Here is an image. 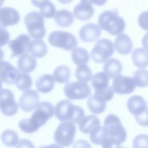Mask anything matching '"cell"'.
<instances>
[{"mask_svg": "<svg viewBox=\"0 0 148 148\" xmlns=\"http://www.w3.org/2000/svg\"><path fill=\"white\" fill-rule=\"evenodd\" d=\"M127 106L130 112L135 116L140 114L147 109L145 99L137 95H133L128 99Z\"/></svg>", "mask_w": 148, "mask_h": 148, "instance_id": "e0dca14e", "label": "cell"}, {"mask_svg": "<svg viewBox=\"0 0 148 148\" xmlns=\"http://www.w3.org/2000/svg\"><path fill=\"white\" fill-rule=\"evenodd\" d=\"M48 41L53 47L66 51H72L77 45V40L73 34L62 31H54L51 32L48 36Z\"/></svg>", "mask_w": 148, "mask_h": 148, "instance_id": "8992f818", "label": "cell"}, {"mask_svg": "<svg viewBox=\"0 0 148 148\" xmlns=\"http://www.w3.org/2000/svg\"><path fill=\"white\" fill-rule=\"evenodd\" d=\"M142 43L143 47L146 50H148V32L145 34L143 36Z\"/></svg>", "mask_w": 148, "mask_h": 148, "instance_id": "bcb514c9", "label": "cell"}, {"mask_svg": "<svg viewBox=\"0 0 148 148\" xmlns=\"http://www.w3.org/2000/svg\"><path fill=\"white\" fill-rule=\"evenodd\" d=\"M134 64L138 68H146L148 66V51L143 48H136L131 55Z\"/></svg>", "mask_w": 148, "mask_h": 148, "instance_id": "4316f807", "label": "cell"}, {"mask_svg": "<svg viewBox=\"0 0 148 148\" xmlns=\"http://www.w3.org/2000/svg\"><path fill=\"white\" fill-rule=\"evenodd\" d=\"M109 76L103 72L96 73L92 75L91 84L95 91H99L106 88L109 86Z\"/></svg>", "mask_w": 148, "mask_h": 148, "instance_id": "83f0119b", "label": "cell"}, {"mask_svg": "<svg viewBox=\"0 0 148 148\" xmlns=\"http://www.w3.org/2000/svg\"><path fill=\"white\" fill-rule=\"evenodd\" d=\"M47 1H49V0H31L32 5L37 8H40Z\"/></svg>", "mask_w": 148, "mask_h": 148, "instance_id": "f6af8a7d", "label": "cell"}, {"mask_svg": "<svg viewBox=\"0 0 148 148\" xmlns=\"http://www.w3.org/2000/svg\"><path fill=\"white\" fill-rule=\"evenodd\" d=\"M95 94L101 97L106 102L111 100L114 95V91L113 88L110 86H108L106 88L99 91H95Z\"/></svg>", "mask_w": 148, "mask_h": 148, "instance_id": "74e56055", "label": "cell"}, {"mask_svg": "<svg viewBox=\"0 0 148 148\" xmlns=\"http://www.w3.org/2000/svg\"><path fill=\"white\" fill-rule=\"evenodd\" d=\"M36 67L35 58L26 53L20 56L17 61V68L22 73H29L34 71Z\"/></svg>", "mask_w": 148, "mask_h": 148, "instance_id": "44dd1931", "label": "cell"}, {"mask_svg": "<svg viewBox=\"0 0 148 148\" xmlns=\"http://www.w3.org/2000/svg\"><path fill=\"white\" fill-rule=\"evenodd\" d=\"M121 148H127V147H121Z\"/></svg>", "mask_w": 148, "mask_h": 148, "instance_id": "f5cc1de1", "label": "cell"}, {"mask_svg": "<svg viewBox=\"0 0 148 148\" xmlns=\"http://www.w3.org/2000/svg\"><path fill=\"white\" fill-rule=\"evenodd\" d=\"M58 1L62 4H68L71 3L73 0H58Z\"/></svg>", "mask_w": 148, "mask_h": 148, "instance_id": "c3c4849f", "label": "cell"}, {"mask_svg": "<svg viewBox=\"0 0 148 148\" xmlns=\"http://www.w3.org/2000/svg\"><path fill=\"white\" fill-rule=\"evenodd\" d=\"M3 57H4V52L3 50L0 48V62L2 61Z\"/></svg>", "mask_w": 148, "mask_h": 148, "instance_id": "681fc988", "label": "cell"}, {"mask_svg": "<svg viewBox=\"0 0 148 148\" xmlns=\"http://www.w3.org/2000/svg\"><path fill=\"white\" fill-rule=\"evenodd\" d=\"M2 86V81H1V80L0 79V90H1Z\"/></svg>", "mask_w": 148, "mask_h": 148, "instance_id": "816d5d0a", "label": "cell"}, {"mask_svg": "<svg viewBox=\"0 0 148 148\" xmlns=\"http://www.w3.org/2000/svg\"><path fill=\"white\" fill-rule=\"evenodd\" d=\"M73 16L80 21H86L90 19L94 15L93 6L86 2H80L76 5L73 9Z\"/></svg>", "mask_w": 148, "mask_h": 148, "instance_id": "d6986e66", "label": "cell"}, {"mask_svg": "<svg viewBox=\"0 0 148 148\" xmlns=\"http://www.w3.org/2000/svg\"><path fill=\"white\" fill-rule=\"evenodd\" d=\"M54 79L50 74H44L39 76L35 82L37 90L41 93H48L54 87Z\"/></svg>", "mask_w": 148, "mask_h": 148, "instance_id": "7402d4cb", "label": "cell"}, {"mask_svg": "<svg viewBox=\"0 0 148 148\" xmlns=\"http://www.w3.org/2000/svg\"><path fill=\"white\" fill-rule=\"evenodd\" d=\"M136 122L142 127H148V109L139 115L135 116Z\"/></svg>", "mask_w": 148, "mask_h": 148, "instance_id": "ab89813d", "label": "cell"}, {"mask_svg": "<svg viewBox=\"0 0 148 148\" xmlns=\"http://www.w3.org/2000/svg\"><path fill=\"white\" fill-rule=\"evenodd\" d=\"M24 24L29 36L34 39H40L46 34L43 17L38 12L32 11L28 13L24 17Z\"/></svg>", "mask_w": 148, "mask_h": 148, "instance_id": "277c9868", "label": "cell"}, {"mask_svg": "<svg viewBox=\"0 0 148 148\" xmlns=\"http://www.w3.org/2000/svg\"><path fill=\"white\" fill-rule=\"evenodd\" d=\"M31 42L29 36L26 34H21L16 39L11 40L9 42V47L12 51L10 58L27 53Z\"/></svg>", "mask_w": 148, "mask_h": 148, "instance_id": "8fae6325", "label": "cell"}, {"mask_svg": "<svg viewBox=\"0 0 148 148\" xmlns=\"http://www.w3.org/2000/svg\"><path fill=\"white\" fill-rule=\"evenodd\" d=\"M18 106L14 100V97L12 90L3 88L0 90V109L3 114L12 116L16 114Z\"/></svg>", "mask_w": 148, "mask_h": 148, "instance_id": "30bf717a", "label": "cell"}, {"mask_svg": "<svg viewBox=\"0 0 148 148\" xmlns=\"http://www.w3.org/2000/svg\"><path fill=\"white\" fill-rule=\"evenodd\" d=\"M114 53L113 42L108 39L98 40L90 53L91 59L97 63L105 62Z\"/></svg>", "mask_w": 148, "mask_h": 148, "instance_id": "ba28073f", "label": "cell"}, {"mask_svg": "<svg viewBox=\"0 0 148 148\" xmlns=\"http://www.w3.org/2000/svg\"><path fill=\"white\" fill-rule=\"evenodd\" d=\"M114 46L117 53L120 54L127 55L131 52L133 44L129 36L124 34H121L115 39Z\"/></svg>", "mask_w": 148, "mask_h": 148, "instance_id": "ac0fdd59", "label": "cell"}, {"mask_svg": "<svg viewBox=\"0 0 148 148\" xmlns=\"http://www.w3.org/2000/svg\"><path fill=\"white\" fill-rule=\"evenodd\" d=\"M1 138L2 143L8 147L16 146L19 140L17 134L13 130H6L3 131Z\"/></svg>", "mask_w": 148, "mask_h": 148, "instance_id": "4dcf8cb0", "label": "cell"}, {"mask_svg": "<svg viewBox=\"0 0 148 148\" xmlns=\"http://www.w3.org/2000/svg\"><path fill=\"white\" fill-rule=\"evenodd\" d=\"M103 124L109 138L121 144L126 140L127 132L117 116L113 114H108L105 117Z\"/></svg>", "mask_w": 148, "mask_h": 148, "instance_id": "5b68a950", "label": "cell"}, {"mask_svg": "<svg viewBox=\"0 0 148 148\" xmlns=\"http://www.w3.org/2000/svg\"><path fill=\"white\" fill-rule=\"evenodd\" d=\"M138 23L143 30L148 31V11L143 12L139 14Z\"/></svg>", "mask_w": 148, "mask_h": 148, "instance_id": "f35d334b", "label": "cell"}, {"mask_svg": "<svg viewBox=\"0 0 148 148\" xmlns=\"http://www.w3.org/2000/svg\"><path fill=\"white\" fill-rule=\"evenodd\" d=\"M133 80L136 86L145 87L148 86V71L145 69L136 70L133 73Z\"/></svg>", "mask_w": 148, "mask_h": 148, "instance_id": "836d02e7", "label": "cell"}, {"mask_svg": "<svg viewBox=\"0 0 148 148\" xmlns=\"http://www.w3.org/2000/svg\"><path fill=\"white\" fill-rule=\"evenodd\" d=\"M72 61L77 65L86 64L89 61V53L87 50L82 47H75L72 50Z\"/></svg>", "mask_w": 148, "mask_h": 148, "instance_id": "f546056e", "label": "cell"}, {"mask_svg": "<svg viewBox=\"0 0 148 148\" xmlns=\"http://www.w3.org/2000/svg\"><path fill=\"white\" fill-rule=\"evenodd\" d=\"M81 2H86L90 4H95L97 6H102L107 1V0H80Z\"/></svg>", "mask_w": 148, "mask_h": 148, "instance_id": "ee69618b", "label": "cell"}, {"mask_svg": "<svg viewBox=\"0 0 148 148\" xmlns=\"http://www.w3.org/2000/svg\"><path fill=\"white\" fill-rule=\"evenodd\" d=\"M99 119L92 114L84 116L79 123V128L80 131L85 134H88L95 128L100 126Z\"/></svg>", "mask_w": 148, "mask_h": 148, "instance_id": "ffe728a7", "label": "cell"}, {"mask_svg": "<svg viewBox=\"0 0 148 148\" xmlns=\"http://www.w3.org/2000/svg\"><path fill=\"white\" fill-rule=\"evenodd\" d=\"M64 92L69 99H84L91 95V89L86 82H68L64 86Z\"/></svg>", "mask_w": 148, "mask_h": 148, "instance_id": "9c48e42d", "label": "cell"}, {"mask_svg": "<svg viewBox=\"0 0 148 148\" xmlns=\"http://www.w3.org/2000/svg\"><path fill=\"white\" fill-rule=\"evenodd\" d=\"M56 118L61 121H72L77 124L84 117V112L79 106L73 105L70 101H59L54 108Z\"/></svg>", "mask_w": 148, "mask_h": 148, "instance_id": "7a4b0ae2", "label": "cell"}, {"mask_svg": "<svg viewBox=\"0 0 148 148\" xmlns=\"http://www.w3.org/2000/svg\"><path fill=\"white\" fill-rule=\"evenodd\" d=\"M19 21L20 14L16 9L10 7L0 8V27L13 26Z\"/></svg>", "mask_w": 148, "mask_h": 148, "instance_id": "9a60e30c", "label": "cell"}, {"mask_svg": "<svg viewBox=\"0 0 148 148\" xmlns=\"http://www.w3.org/2000/svg\"><path fill=\"white\" fill-rule=\"evenodd\" d=\"M56 13L54 5L50 1H47L40 8V13L43 17L51 18L53 17Z\"/></svg>", "mask_w": 148, "mask_h": 148, "instance_id": "d590c367", "label": "cell"}, {"mask_svg": "<svg viewBox=\"0 0 148 148\" xmlns=\"http://www.w3.org/2000/svg\"><path fill=\"white\" fill-rule=\"evenodd\" d=\"M135 84L133 79L129 76L119 75L113 79L112 88L113 91L118 94H129L135 89Z\"/></svg>", "mask_w": 148, "mask_h": 148, "instance_id": "7c38bea8", "label": "cell"}, {"mask_svg": "<svg viewBox=\"0 0 148 148\" xmlns=\"http://www.w3.org/2000/svg\"><path fill=\"white\" fill-rule=\"evenodd\" d=\"M16 148H35V146L31 140L27 139H22L19 140Z\"/></svg>", "mask_w": 148, "mask_h": 148, "instance_id": "b9f144b4", "label": "cell"}, {"mask_svg": "<svg viewBox=\"0 0 148 148\" xmlns=\"http://www.w3.org/2000/svg\"><path fill=\"white\" fill-rule=\"evenodd\" d=\"M39 95L34 90L25 91L20 96L18 104L20 108L27 112L33 111L39 103Z\"/></svg>", "mask_w": 148, "mask_h": 148, "instance_id": "5bb4252c", "label": "cell"}, {"mask_svg": "<svg viewBox=\"0 0 148 148\" xmlns=\"http://www.w3.org/2000/svg\"><path fill=\"white\" fill-rule=\"evenodd\" d=\"M38 148H62L58 144H51L50 145H42Z\"/></svg>", "mask_w": 148, "mask_h": 148, "instance_id": "7dc6e473", "label": "cell"}, {"mask_svg": "<svg viewBox=\"0 0 148 148\" xmlns=\"http://www.w3.org/2000/svg\"><path fill=\"white\" fill-rule=\"evenodd\" d=\"M123 70V66L121 62L114 58L107 60L103 66V72L105 73L110 79H114L121 74Z\"/></svg>", "mask_w": 148, "mask_h": 148, "instance_id": "603a6c76", "label": "cell"}, {"mask_svg": "<svg viewBox=\"0 0 148 148\" xmlns=\"http://www.w3.org/2000/svg\"><path fill=\"white\" fill-rule=\"evenodd\" d=\"M107 131L105 127L99 126L93 130L90 134V140L95 145H101L103 140L107 137Z\"/></svg>", "mask_w": 148, "mask_h": 148, "instance_id": "d6a6232c", "label": "cell"}, {"mask_svg": "<svg viewBox=\"0 0 148 148\" xmlns=\"http://www.w3.org/2000/svg\"><path fill=\"white\" fill-rule=\"evenodd\" d=\"M72 148H92L90 143L84 139H79L76 141Z\"/></svg>", "mask_w": 148, "mask_h": 148, "instance_id": "7bdbcfd3", "label": "cell"}, {"mask_svg": "<svg viewBox=\"0 0 148 148\" xmlns=\"http://www.w3.org/2000/svg\"><path fill=\"white\" fill-rule=\"evenodd\" d=\"M76 127L72 121L61 123L54 133V139L56 142L63 147L69 146L74 141Z\"/></svg>", "mask_w": 148, "mask_h": 148, "instance_id": "52a82bcc", "label": "cell"}, {"mask_svg": "<svg viewBox=\"0 0 148 148\" xmlns=\"http://www.w3.org/2000/svg\"><path fill=\"white\" fill-rule=\"evenodd\" d=\"M28 52L34 58H42L47 53V46L43 40L34 39L29 45Z\"/></svg>", "mask_w": 148, "mask_h": 148, "instance_id": "cb8c5ba5", "label": "cell"}, {"mask_svg": "<svg viewBox=\"0 0 148 148\" xmlns=\"http://www.w3.org/2000/svg\"><path fill=\"white\" fill-rule=\"evenodd\" d=\"M54 106L49 102H39L29 119H24L18 123L20 129L25 133L32 134L45 125L54 115Z\"/></svg>", "mask_w": 148, "mask_h": 148, "instance_id": "6da1fadb", "label": "cell"}, {"mask_svg": "<svg viewBox=\"0 0 148 148\" xmlns=\"http://www.w3.org/2000/svg\"><path fill=\"white\" fill-rule=\"evenodd\" d=\"M133 148H148V135H136L132 142Z\"/></svg>", "mask_w": 148, "mask_h": 148, "instance_id": "8d00e7d4", "label": "cell"}, {"mask_svg": "<svg viewBox=\"0 0 148 148\" xmlns=\"http://www.w3.org/2000/svg\"><path fill=\"white\" fill-rule=\"evenodd\" d=\"M20 72L16 67L6 61L0 62V79L6 84H16Z\"/></svg>", "mask_w": 148, "mask_h": 148, "instance_id": "4fadbf2b", "label": "cell"}, {"mask_svg": "<svg viewBox=\"0 0 148 148\" xmlns=\"http://www.w3.org/2000/svg\"><path fill=\"white\" fill-rule=\"evenodd\" d=\"M32 85V79L29 75L20 72L17 81L16 83L17 88L20 91L29 90Z\"/></svg>", "mask_w": 148, "mask_h": 148, "instance_id": "e575fe53", "label": "cell"}, {"mask_svg": "<svg viewBox=\"0 0 148 148\" xmlns=\"http://www.w3.org/2000/svg\"><path fill=\"white\" fill-rule=\"evenodd\" d=\"M101 29L99 25L94 23L84 24L79 30L80 39L84 42H92L97 40L101 35Z\"/></svg>", "mask_w": 148, "mask_h": 148, "instance_id": "2e32d148", "label": "cell"}, {"mask_svg": "<svg viewBox=\"0 0 148 148\" xmlns=\"http://www.w3.org/2000/svg\"><path fill=\"white\" fill-rule=\"evenodd\" d=\"M10 39L9 32L5 28L0 27V47L5 46Z\"/></svg>", "mask_w": 148, "mask_h": 148, "instance_id": "60d3db41", "label": "cell"}, {"mask_svg": "<svg viewBox=\"0 0 148 148\" xmlns=\"http://www.w3.org/2000/svg\"><path fill=\"white\" fill-rule=\"evenodd\" d=\"M75 76L79 81L87 83L91 80L92 71L86 64L79 65L75 70Z\"/></svg>", "mask_w": 148, "mask_h": 148, "instance_id": "1f68e13d", "label": "cell"}, {"mask_svg": "<svg viewBox=\"0 0 148 148\" xmlns=\"http://www.w3.org/2000/svg\"><path fill=\"white\" fill-rule=\"evenodd\" d=\"M98 23L100 27L112 35L121 34L125 29L124 20L113 10H106L100 14Z\"/></svg>", "mask_w": 148, "mask_h": 148, "instance_id": "3957f363", "label": "cell"}, {"mask_svg": "<svg viewBox=\"0 0 148 148\" xmlns=\"http://www.w3.org/2000/svg\"><path fill=\"white\" fill-rule=\"evenodd\" d=\"M54 20L56 24L62 27H69L74 21V16L68 10L61 9L56 12Z\"/></svg>", "mask_w": 148, "mask_h": 148, "instance_id": "484cf974", "label": "cell"}, {"mask_svg": "<svg viewBox=\"0 0 148 148\" xmlns=\"http://www.w3.org/2000/svg\"><path fill=\"white\" fill-rule=\"evenodd\" d=\"M5 0H0V7L3 4Z\"/></svg>", "mask_w": 148, "mask_h": 148, "instance_id": "f907efd6", "label": "cell"}, {"mask_svg": "<svg viewBox=\"0 0 148 148\" xmlns=\"http://www.w3.org/2000/svg\"><path fill=\"white\" fill-rule=\"evenodd\" d=\"M87 104L90 111L94 114L103 113L106 106V101L95 94L89 97Z\"/></svg>", "mask_w": 148, "mask_h": 148, "instance_id": "d4e9b609", "label": "cell"}, {"mask_svg": "<svg viewBox=\"0 0 148 148\" xmlns=\"http://www.w3.org/2000/svg\"><path fill=\"white\" fill-rule=\"evenodd\" d=\"M71 69L65 65H61L56 67L53 72L54 81L58 83L68 82L71 77Z\"/></svg>", "mask_w": 148, "mask_h": 148, "instance_id": "f1b7e54d", "label": "cell"}]
</instances>
